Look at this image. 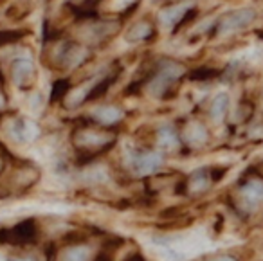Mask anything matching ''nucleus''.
<instances>
[{
	"label": "nucleus",
	"instance_id": "1",
	"mask_svg": "<svg viewBox=\"0 0 263 261\" xmlns=\"http://www.w3.org/2000/svg\"><path fill=\"white\" fill-rule=\"evenodd\" d=\"M184 74V67L175 62H164L155 74L154 80L148 83L146 92L150 98H162L170 87Z\"/></svg>",
	"mask_w": 263,
	"mask_h": 261
},
{
	"label": "nucleus",
	"instance_id": "2",
	"mask_svg": "<svg viewBox=\"0 0 263 261\" xmlns=\"http://www.w3.org/2000/svg\"><path fill=\"white\" fill-rule=\"evenodd\" d=\"M256 18V11L252 8H241L236 11H231L220 20V33H231L247 27Z\"/></svg>",
	"mask_w": 263,
	"mask_h": 261
},
{
	"label": "nucleus",
	"instance_id": "3",
	"mask_svg": "<svg viewBox=\"0 0 263 261\" xmlns=\"http://www.w3.org/2000/svg\"><path fill=\"white\" fill-rule=\"evenodd\" d=\"M162 155L157 152H144V153H136L134 157V171L141 177L144 175L155 173L159 167L162 166Z\"/></svg>",
	"mask_w": 263,
	"mask_h": 261
},
{
	"label": "nucleus",
	"instance_id": "4",
	"mask_svg": "<svg viewBox=\"0 0 263 261\" xmlns=\"http://www.w3.org/2000/svg\"><path fill=\"white\" fill-rule=\"evenodd\" d=\"M11 76L18 87H26L34 78V65L29 60H16L11 67Z\"/></svg>",
	"mask_w": 263,
	"mask_h": 261
},
{
	"label": "nucleus",
	"instance_id": "5",
	"mask_svg": "<svg viewBox=\"0 0 263 261\" xmlns=\"http://www.w3.org/2000/svg\"><path fill=\"white\" fill-rule=\"evenodd\" d=\"M241 200L247 207H258L263 202V182L249 180L240 191Z\"/></svg>",
	"mask_w": 263,
	"mask_h": 261
},
{
	"label": "nucleus",
	"instance_id": "6",
	"mask_svg": "<svg viewBox=\"0 0 263 261\" xmlns=\"http://www.w3.org/2000/svg\"><path fill=\"white\" fill-rule=\"evenodd\" d=\"M92 117H94L98 123L101 124H116L117 121H121V117H123V112H121L117 106H98V108L92 110Z\"/></svg>",
	"mask_w": 263,
	"mask_h": 261
},
{
	"label": "nucleus",
	"instance_id": "7",
	"mask_svg": "<svg viewBox=\"0 0 263 261\" xmlns=\"http://www.w3.org/2000/svg\"><path fill=\"white\" fill-rule=\"evenodd\" d=\"M157 142L161 148L164 150H175L179 146V134L173 126L164 124L162 128H159L157 132Z\"/></svg>",
	"mask_w": 263,
	"mask_h": 261
},
{
	"label": "nucleus",
	"instance_id": "8",
	"mask_svg": "<svg viewBox=\"0 0 263 261\" xmlns=\"http://www.w3.org/2000/svg\"><path fill=\"white\" fill-rule=\"evenodd\" d=\"M227 108H229V96L226 92H222V94L215 96V99H213L211 106H209V117L215 123H218V121H222L226 117Z\"/></svg>",
	"mask_w": 263,
	"mask_h": 261
},
{
	"label": "nucleus",
	"instance_id": "9",
	"mask_svg": "<svg viewBox=\"0 0 263 261\" xmlns=\"http://www.w3.org/2000/svg\"><path fill=\"white\" fill-rule=\"evenodd\" d=\"M90 259V249L83 245H74L62 250L58 261H88Z\"/></svg>",
	"mask_w": 263,
	"mask_h": 261
},
{
	"label": "nucleus",
	"instance_id": "10",
	"mask_svg": "<svg viewBox=\"0 0 263 261\" xmlns=\"http://www.w3.org/2000/svg\"><path fill=\"white\" fill-rule=\"evenodd\" d=\"M13 135H15L16 141H33L38 135V128L33 123H27V121H18V123L13 126Z\"/></svg>",
	"mask_w": 263,
	"mask_h": 261
},
{
	"label": "nucleus",
	"instance_id": "11",
	"mask_svg": "<svg viewBox=\"0 0 263 261\" xmlns=\"http://www.w3.org/2000/svg\"><path fill=\"white\" fill-rule=\"evenodd\" d=\"M152 34V26L148 22H139L136 26H132L130 31L126 33V40L128 42H141L150 38Z\"/></svg>",
	"mask_w": 263,
	"mask_h": 261
},
{
	"label": "nucleus",
	"instance_id": "12",
	"mask_svg": "<svg viewBox=\"0 0 263 261\" xmlns=\"http://www.w3.org/2000/svg\"><path fill=\"white\" fill-rule=\"evenodd\" d=\"M184 13H186V9H184V8L164 9V11L161 13V22H162V26L170 27V26H175V24H179V20L182 18Z\"/></svg>",
	"mask_w": 263,
	"mask_h": 261
},
{
	"label": "nucleus",
	"instance_id": "13",
	"mask_svg": "<svg viewBox=\"0 0 263 261\" xmlns=\"http://www.w3.org/2000/svg\"><path fill=\"white\" fill-rule=\"evenodd\" d=\"M187 139H190L191 142H195V144H198V142H204L205 139H208V130H205L202 124L198 123H193L190 128H187L186 132Z\"/></svg>",
	"mask_w": 263,
	"mask_h": 261
},
{
	"label": "nucleus",
	"instance_id": "14",
	"mask_svg": "<svg viewBox=\"0 0 263 261\" xmlns=\"http://www.w3.org/2000/svg\"><path fill=\"white\" fill-rule=\"evenodd\" d=\"M208 185H209V178H208V175H205L204 171H198V173H195L193 178H191V182H190V189L193 193L204 191Z\"/></svg>",
	"mask_w": 263,
	"mask_h": 261
},
{
	"label": "nucleus",
	"instance_id": "15",
	"mask_svg": "<svg viewBox=\"0 0 263 261\" xmlns=\"http://www.w3.org/2000/svg\"><path fill=\"white\" fill-rule=\"evenodd\" d=\"M106 139L103 137V135H96V134H92V132H87V134H83L81 135V142H85V144H88V146H96V144H103Z\"/></svg>",
	"mask_w": 263,
	"mask_h": 261
},
{
	"label": "nucleus",
	"instance_id": "16",
	"mask_svg": "<svg viewBox=\"0 0 263 261\" xmlns=\"http://www.w3.org/2000/svg\"><path fill=\"white\" fill-rule=\"evenodd\" d=\"M213 261H236L234 257H231V256H220V257H216V259H213Z\"/></svg>",
	"mask_w": 263,
	"mask_h": 261
},
{
	"label": "nucleus",
	"instance_id": "17",
	"mask_svg": "<svg viewBox=\"0 0 263 261\" xmlns=\"http://www.w3.org/2000/svg\"><path fill=\"white\" fill-rule=\"evenodd\" d=\"M9 261H33V259H26V257H15V259H9Z\"/></svg>",
	"mask_w": 263,
	"mask_h": 261
}]
</instances>
